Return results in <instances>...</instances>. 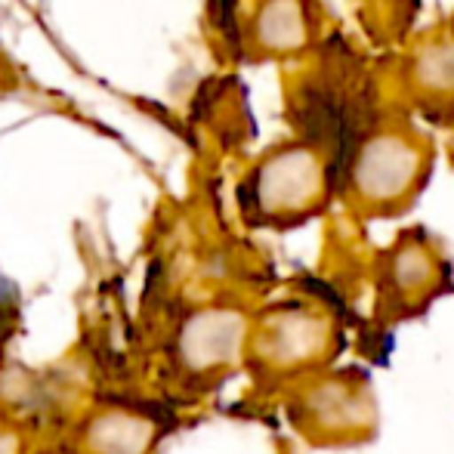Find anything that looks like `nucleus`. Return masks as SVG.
I'll list each match as a JSON object with an SVG mask.
<instances>
[{
  "label": "nucleus",
  "instance_id": "obj_4",
  "mask_svg": "<svg viewBox=\"0 0 454 454\" xmlns=\"http://www.w3.org/2000/svg\"><path fill=\"white\" fill-rule=\"evenodd\" d=\"M235 4L239 0H207L210 19L216 28L226 35V41L232 43V50H239V22H235Z\"/></svg>",
  "mask_w": 454,
  "mask_h": 454
},
{
  "label": "nucleus",
  "instance_id": "obj_2",
  "mask_svg": "<svg viewBox=\"0 0 454 454\" xmlns=\"http://www.w3.org/2000/svg\"><path fill=\"white\" fill-rule=\"evenodd\" d=\"M411 87L424 106L454 108V37L424 43L411 59Z\"/></svg>",
  "mask_w": 454,
  "mask_h": 454
},
{
  "label": "nucleus",
  "instance_id": "obj_3",
  "mask_svg": "<svg viewBox=\"0 0 454 454\" xmlns=\"http://www.w3.org/2000/svg\"><path fill=\"white\" fill-rule=\"evenodd\" d=\"M145 433L149 424L133 414L108 411L102 414L90 430V451L93 454H145Z\"/></svg>",
  "mask_w": 454,
  "mask_h": 454
},
{
  "label": "nucleus",
  "instance_id": "obj_1",
  "mask_svg": "<svg viewBox=\"0 0 454 454\" xmlns=\"http://www.w3.org/2000/svg\"><path fill=\"white\" fill-rule=\"evenodd\" d=\"M430 170V145L408 127H380L356 145L343 183L364 207H402Z\"/></svg>",
  "mask_w": 454,
  "mask_h": 454
}]
</instances>
